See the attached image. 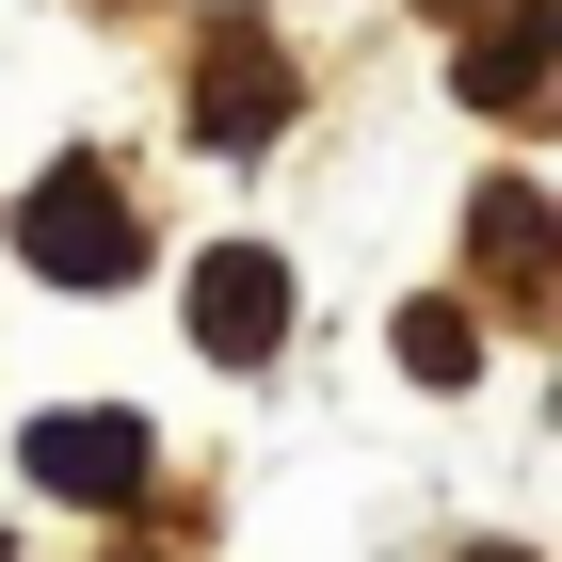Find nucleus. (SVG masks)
Wrapping results in <instances>:
<instances>
[{
  "label": "nucleus",
  "mask_w": 562,
  "mask_h": 562,
  "mask_svg": "<svg viewBox=\"0 0 562 562\" xmlns=\"http://www.w3.org/2000/svg\"><path fill=\"white\" fill-rule=\"evenodd\" d=\"M16 258L65 273V290H130V273H145V225H130V193H113L97 161H48L33 210H16Z\"/></svg>",
  "instance_id": "nucleus-1"
},
{
  "label": "nucleus",
  "mask_w": 562,
  "mask_h": 562,
  "mask_svg": "<svg viewBox=\"0 0 562 562\" xmlns=\"http://www.w3.org/2000/svg\"><path fill=\"white\" fill-rule=\"evenodd\" d=\"M16 467H33L48 498H81V515H130L145 482H161V434H145V418H113V402H65V418H33V434H16Z\"/></svg>",
  "instance_id": "nucleus-2"
},
{
  "label": "nucleus",
  "mask_w": 562,
  "mask_h": 562,
  "mask_svg": "<svg viewBox=\"0 0 562 562\" xmlns=\"http://www.w3.org/2000/svg\"><path fill=\"white\" fill-rule=\"evenodd\" d=\"M273 338H290L273 241H210V258H193V353H210V370H273Z\"/></svg>",
  "instance_id": "nucleus-3"
},
{
  "label": "nucleus",
  "mask_w": 562,
  "mask_h": 562,
  "mask_svg": "<svg viewBox=\"0 0 562 562\" xmlns=\"http://www.w3.org/2000/svg\"><path fill=\"white\" fill-rule=\"evenodd\" d=\"M273 113H290V65L258 48V16H225V33H210V97H193V130H210V145H258Z\"/></svg>",
  "instance_id": "nucleus-4"
},
{
  "label": "nucleus",
  "mask_w": 562,
  "mask_h": 562,
  "mask_svg": "<svg viewBox=\"0 0 562 562\" xmlns=\"http://www.w3.org/2000/svg\"><path fill=\"white\" fill-rule=\"evenodd\" d=\"M547 65H562V0H515V16L467 48V97L482 113H547Z\"/></svg>",
  "instance_id": "nucleus-5"
},
{
  "label": "nucleus",
  "mask_w": 562,
  "mask_h": 562,
  "mask_svg": "<svg viewBox=\"0 0 562 562\" xmlns=\"http://www.w3.org/2000/svg\"><path fill=\"white\" fill-rule=\"evenodd\" d=\"M467 225H482V273H498V290H530V305H547V290H562V225H547V210H530V193H482V210H467Z\"/></svg>",
  "instance_id": "nucleus-6"
},
{
  "label": "nucleus",
  "mask_w": 562,
  "mask_h": 562,
  "mask_svg": "<svg viewBox=\"0 0 562 562\" xmlns=\"http://www.w3.org/2000/svg\"><path fill=\"white\" fill-rule=\"evenodd\" d=\"M402 370H418V386H467V370H482V322H467V305H402Z\"/></svg>",
  "instance_id": "nucleus-7"
},
{
  "label": "nucleus",
  "mask_w": 562,
  "mask_h": 562,
  "mask_svg": "<svg viewBox=\"0 0 562 562\" xmlns=\"http://www.w3.org/2000/svg\"><path fill=\"white\" fill-rule=\"evenodd\" d=\"M467 562H530V547H467Z\"/></svg>",
  "instance_id": "nucleus-8"
},
{
  "label": "nucleus",
  "mask_w": 562,
  "mask_h": 562,
  "mask_svg": "<svg viewBox=\"0 0 562 562\" xmlns=\"http://www.w3.org/2000/svg\"><path fill=\"white\" fill-rule=\"evenodd\" d=\"M434 16H450V0H434Z\"/></svg>",
  "instance_id": "nucleus-9"
}]
</instances>
